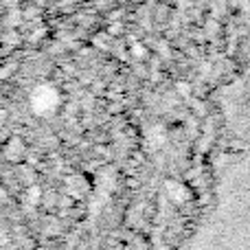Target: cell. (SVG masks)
Masks as SVG:
<instances>
[{
	"instance_id": "cell-1",
	"label": "cell",
	"mask_w": 250,
	"mask_h": 250,
	"mask_svg": "<svg viewBox=\"0 0 250 250\" xmlns=\"http://www.w3.org/2000/svg\"><path fill=\"white\" fill-rule=\"evenodd\" d=\"M57 101H60L57 99V92L51 86H42L33 95V108L38 114H48L57 105Z\"/></svg>"
},
{
	"instance_id": "cell-2",
	"label": "cell",
	"mask_w": 250,
	"mask_h": 250,
	"mask_svg": "<svg viewBox=\"0 0 250 250\" xmlns=\"http://www.w3.org/2000/svg\"><path fill=\"white\" fill-rule=\"evenodd\" d=\"M167 189L173 193V200H178V202H182V200H187V191L182 189V187H178L176 182H169Z\"/></svg>"
},
{
	"instance_id": "cell-3",
	"label": "cell",
	"mask_w": 250,
	"mask_h": 250,
	"mask_svg": "<svg viewBox=\"0 0 250 250\" xmlns=\"http://www.w3.org/2000/svg\"><path fill=\"white\" fill-rule=\"evenodd\" d=\"M132 51H134V55H136V57H143V55H145V48H143L141 44H134Z\"/></svg>"
},
{
	"instance_id": "cell-4",
	"label": "cell",
	"mask_w": 250,
	"mask_h": 250,
	"mask_svg": "<svg viewBox=\"0 0 250 250\" xmlns=\"http://www.w3.org/2000/svg\"><path fill=\"white\" fill-rule=\"evenodd\" d=\"M31 202H38V200H40V195H42V193H40V189H31Z\"/></svg>"
},
{
	"instance_id": "cell-5",
	"label": "cell",
	"mask_w": 250,
	"mask_h": 250,
	"mask_svg": "<svg viewBox=\"0 0 250 250\" xmlns=\"http://www.w3.org/2000/svg\"><path fill=\"white\" fill-rule=\"evenodd\" d=\"M178 90H180L182 95H189V86H187V83H178Z\"/></svg>"
},
{
	"instance_id": "cell-6",
	"label": "cell",
	"mask_w": 250,
	"mask_h": 250,
	"mask_svg": "<svg viewBox=\"0 0 250 250\" xmlns=\"http://www.w3.org/2000/svg\"><path fill=\"white\" fill-rule=\"evenodd\" d=\"M110 31H112V33H119V31H121V24H119V22H117V24H114Z\"/></svg>"
}]
</instances>
